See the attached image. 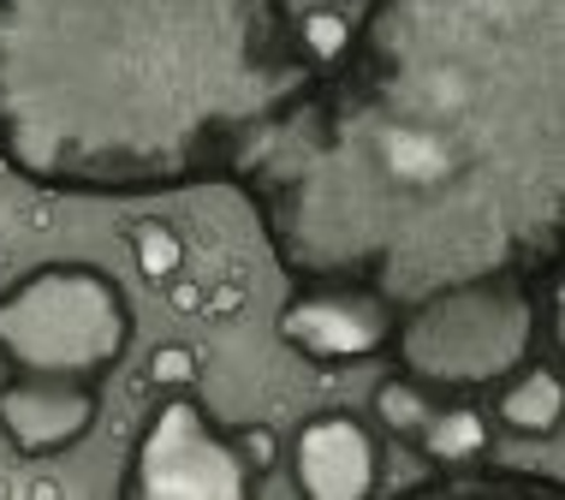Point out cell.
<instances>
[{
  "mask_svg": "<svg viewBox=\"0 0 565 500\" xmlns=\"http://www.w3.org/2000/svg\"><path fill=\"white\" fill-rule=\"evenodd\" d=\"M316 72L292 0H0V167L108 203L226 185Z\"/></svg>",
  "mask_w": 565,
  "mask_h": 500,
  "instance_id": "cell-2",
  "label": "cell"
},
{
  "mask_svg": "<svg viewBox=\"0 0 565 500\" xmlns=\"http://www.w3.org/2000/svg\"><path fill=\"white\" fill-rule=\"evenodd\" d=\"M137 310L102 263H36L0 286V363L19 375L108 382L131 358Z\"/></svg>",
  "mask_w": 565,
  "mask_h": 500,
  "instance_id": "cell-4",
  "label": "cell"
},
{
  "mask_svg": "<svg viewBox=\"0 0 565 500\" xmlns=\"http://www.w3.org/2000/svg\"><path fill=\"white\" fill-rule=\"evenodd\" d=\"M547 333H554V275L507 268L405 305L393 316L387 358L440 400H477L536 358Z\"/></svg>",
  "mask_w": 565,
  "mask_h": 500,
  "instance_id": "cell-3",
  "label": "cell"
},
{
  "mask_svg": "<svg viewBox=\"0 0 565 500\" xmlns=\"http://www.w3.org/2000/svg\"><path fill=\"white\" fill-rule=\"evenodd\" d=\"M30 500H60V482H30Z\"/></svg>",
  "mask_w": 565,
  "mask_h": 500,
  "instance_id": "cell-16",
  "label": "cell"
},
{
  "mask_svg": "<svg viewBox=\"0 0 565 500\" xmlns=\"http://www.w3.org/2000/svg\"><path fill=\"white\" fill-rule=\"evenodd\" d=\"M370 412H375V423H381V435H387V442H399L405 453H417L423 435H429V423H435V412H440V393L417 387L411 375L393 370V375H381V382H375Z\"/></svg>",
  "mask_w": 565,
  "mask_h": 500,
  "instance_id": "cell-10",
  "label": "cell"
},
{
  "mask_svg": "<svg viewBox=\"0 0 565 500\" xmlns=\"http://www.w3.org/2000/svg\"><path fill=\"white\" fill-rule=\"evenodd\" d=\"M494 393V429L500 435H518V442H554L559 423H565V382H559V363L554 358H530L518 363Z\"/></svg>",
  "mask_w": 565,
  "mask_h": 500,
  "instance_id": "cell-9",
  "label": "cell"
},
{
  "mask_svg": "<svg viewBox=\"0 0 565 500\" xmlns=\"http://www.w3.org/2000/svg\"><path fill=\"white\" fill-rule=\"evenodd\" d=\"M102 423V382H66V375H0V442L12 459H60L78 453Z\"/></svg>",
  "mask_w": 565,
  "mask_h": 500,
  "instance_id": "cell-8",
  "label": "cell"
},
{
  "mask_svg": "<svg viewBox=\"0 0 565 500\" xmlns=\"http://www.w3.org/2000/svg\"><path fill=\"white\" fill-rule=\"evenodd\" d=\"M233 442L244 453V465H250V477L263 482L268 471H280V447H286V435L274 429V423H244V429H233Z\"/></svg>",
  "mask_w": 565,
  "mask_h": 500,
  "instance_id": "cell-13",
  "label": "cell"
},
{
  "mask_svg": "<svg viewBox=\"0 0 565 500\" xmlns=\"http://www.w3.org/2000/svg\"><path fill=\"white\" fill-rule=\"evenodd\" d=\"M256 477L233 429H221L196 387L161 393V405L131 435L119 500H250Z\"/></svg>",
  "mask_w": 565,
  "mask_h": 500,
  "instance_id": "cell-5",
  "label": "cell"
},
{
  "mask_svg": "<svg viewBox=\"0 0 565 500\" xmlns=\"http://www.w3.org/2000/svg\"><path fill=\"white\" fill-rule=\"evenodd\" d=\"M393 310L375 286L358 280H292V292L274 310L280 345L310 363V370H358L387 352Z\"/></svg>",
  "mask_w": 565,
  "mask_h": 500,
  "instance_id": "cell-6",
  "label": "cell"
},
{
  "mask_svg": "<svg viewBox=\"0 0 565 500\" xmlns=\"http://www.w3.org/2000/svg\"><path fill=\"white\" fill-rule=\"evenodd\" d=\"M226 185L286 280H358L393 310L507 268L554 275L565 0H363Z\"/></svg>",
  "mask_w": 565,
  "mask_h": 500,
  "instance_id": "cell-1",
  "label": "cell"
},
{
  "mask_svg": "<svg viewBox=\"0 0 565 500\" xmlns=\"http://www.w3.org/2000/svg\"><path fill=\"white\" fill-rule=\"evenodd\" d=\"M244 298H250V286H244L238 268H226V280L203 286V316H209V322H226L233 310H244Z\"/></svg>",
  "mask_w": 565,
  "mask_h": 500,
  "instance_id": "cell-14",
  "label": "cell"
},
{
  "mask_svg": "<svg viewBox=\"0 0 565 500\" xmlns=\"http://www.w3.org/2000/svg\"><path fill=\"white\" fill-rule=\"evenodd\" d=\"M126 245H131L137 275H143L149 286H167L179 268H185V233H179L173 221H161V215L131 221V226H126Z\"/></svg>",
  "mask_w": 565,
  "mask_h": 500,
  "instance_id": "cell-11",
  "label": "cell"
},
{
  "mask_svg": "<svg viewBox=\"0 0 565 500\" xmlns=\"http://www.w3.org/2000/svg\"><path fill=\"white\" fill-rule=\"evenodd\" d=\"M280 465L292 471L303 500H370L381 482V435L345 405L298 417L292 442L280 447Z\"/></svg>",
  "mask_w": 565,
  "mask_h": 500,
  "instance_id": "cell-7",
  "label": "cell"
},
{
  "mask_svg": "<svg viewBox=\"0 0 565 500\" xmlns=\"http://www.w3.org/2000/svg\"><path fill=\"white\" fill-rule=\"evenodd\" d=\"M203 370H209V358L196 352V345H185V340H161L156 352H149L143 375H137V387H143V393H173V387H196V382H203Z\"/></svg>",
  "mask_w": 565,
  "mask_h": 500,
  "instance_id": "cell-12",
  "label": "cell"
},
{
  "mask_svg": "<svg viewBox=\"0 0 565 500\" xmlns=\"http://www.w3.org/2000/svg\"><path fill=\"white\" fill-rule=\"evenodd\" d=\"M161 292H167V305H173V316H203V280H191L185 268H179Z\"/></svg>",
  "mask_w": 565,
  "mask_h": 500,
  "instance_id": "cell-15",
  "label": "cell"
}]
</instances>
